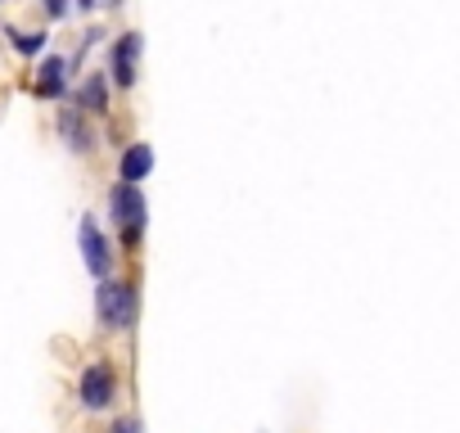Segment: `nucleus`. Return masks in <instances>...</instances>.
Wrapping results in <instances>:
<instances>
[{
  "label": "nucleus",
  "instance_id": "1",
  "mask_svg": "<svg viewBox=\"0 0 460 433\" xmlns=\"http://www.w3.org/2000/svg\"><path fill=\"white\" fill-rule=\"evenodd\" d=\"M109 216L122 235L127 249H140V235H145V222H149V203H145V190L131 185V181H118L109 190Z\"/></svg>",
  "mask_w": 460,
  "mask_h": 433
},
{
  "label": "nucleus",
  "instance_id": "2",
  "mask_svg": "<svg viewBox=\"0 0 460 433\" xmlns=\"http://www.w3.org/2000/svg\"><path fill=\"white\" fill-rule=\"evenodd\" d=\"M95 316L104 330H131L136 325V289L122 280H100L95 289Z\"/></svg>",
  "mask_w": 460,
  "mask_h": 433
},
{
  "label": "nucleus",
  "instance_id": "3",
  "mask_svg": "<svg viewBox=\"0 0 460 433\" xmlns=\"http://www.w3.org/2000/svg\"><path fill=\"white\" fill-rule=\"evenodd\" d=\"M113 393H118V375H113L109 361H95V366L82 370V379H77V397H82L86 411H109V406H113Z\"/></svg>",
  "mask_w": 460,
  "mask_h": 433
},
{
  "label": "nucleus",
  "instance_id": "4",
  "mask_svg": "<svg viewBox=\"0 0 460 433\" xmlns=\"http://www.w3.org/2000/svg\"><path fill=\"white\" fill-rule=\"evenodd\" d=\"M140 50H145V37H140V32H122V37L113 41L109 68H113V82H118V86H136V73H140Z\"/></svg>",
  "mask_w": 460,
  "mask_h": 433
},
{
  "label": "nucleus",
  "instance_id": "5",
  "mask_svg": "<svg viewBox=\"0 0 460 433\" xmlns=\"http://www.w3.org/2000/svg\"><path fill=\"white\" fill-rule=\"evenodd\" d=\"M82 253H86V267L95 280H109V262H113V249L104 240V231L91 222V216H82Z\"/></svg>",
  "mask_w": 460,
  "mask_h": 433
},
{
  "label": "nucleus",
  "instance_id": "6",
  "mask_svg": "<svg viewBox=\"0 0 460 433\" xmlns=\"http://www.w3.org/2000/svg\"><path fill=\"white\" fill-rule=\"evenodd\" d=\"M68 91V59L64 55H50L41 64V77H37V95L41 100H59Z\"/></svg>",
  "mask_w": 460,
  "mask_h": 433
},
{
  "label": "nucleus",
  "instance_id": "7",
  "mask_svg": "<svg viewBox=\"0 0 460 433\" xmlns=\"http://www.w3.org/2000/svg\"><path fill=\"white\" fill-rule=\"evenodd\" d=\"M118 172H122V181H131V185H140L149 172H154V149L140 140V145H127V154H122V163H118Z\"/></svg>",
  "mask_w": 460,
  "mask_h": 433
},
{
  "label": "nucleus",
  "instance_id": "8",
  "mask_svg": "<svg viewBox=\"0 0 460 433\" xmlns=\"http://www.w3.org/2000/svg\"><path fill=\"white\" fill-rule=\"evenodd\" d=\"M77 100H82L86 113H104V109H109V82H104V73H91V77L82 82Z\"/></svg>",
  "mask_w": 460,
  "mask_h": 433
},
{
  "label": "nucleus",
  "instance_id": "9",
  "mask_svg": "<svg viewBox=\"0 0 460 433\" xmlns=\"http://www.w3.org/2000/svg\"><path fill=\"white\" fill-rule=\"evenodd\" d=\"M59 127H64V136L73 140V149H77V154H86V149L95 145V136L82 127V118H77V113H64V122H59Z\"/></svg>",
  "mask_w": 460,
  "mask_h": 433
},
{
  "label": "nucleus",
  "instance_id": "10",
  "mask_svg": "<svg viewBox=\"0 0 460 433\" xmlns=\"http://www.w3.org/2000/svg\"><path fill=\"white\" fill-rule=\"evenodd\" d=\"M10 46L19 55H41L46 50V32H10Z\"/></svg>",
  "mask_w": 460,
  "mask_h": 433
},
{
  "label": "nucleus",
  "instance_id": "11",
  "mask_svg": "<svg viewBox=\"0 0 460 433\" xmlns=\"http://www.w3.org/2000/svg\"><path fill=\"white\" fill-rule=\"evenodd\" d=\"M50 19H68V0H41Z\"/></svg>",
  "mask_w": 460,
  "mask_h": 433
},
{
  "label": "nucleus",
  "instance_id": "12",
  "mask_svg": "<svg viewBox=\"0 0 460 433\" xmlns=\"http://www.w3.org/2000/svg\"><path fill=\"white\" fill-rule=\"evenodd\" d=\"M113 433H140V424H136V420H118Z\"/></svg>",
  "mask_w": 460,
  "mask_h": 433
},
{
  "label": "nucleus",
  "instance_id": "13",
  "mask_svg": "<svg viewBox=\"0 0 460 433\" xmlns=\"http://www.w3.org/2000/svg\"><path fill=\"white\" fill-rule=\"evenodd\" d=\"M77 5H82V10H100V5H104V0H77Z\"/></svg>",
  "mask_w": 460,
  "mask_h": 433
}]
</instances>
